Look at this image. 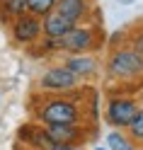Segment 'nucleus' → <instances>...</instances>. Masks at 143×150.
Here are the masks:
<instances>
[{"label": "nucleus", "mask_w": 143, "mask_h": 150, "mask_svg": "<svg viewBox=\"0 0 143 150\" xmlns=\"http://www.w3.org/2000/svg\"><path fill=\"white\" fill-rule=\"evenodd\" d=\"M32 119L36 124H41V126L85 124V121H88L85 97H75V90L73 92H63V95H44V92H39L36 99H34Z\"/></svg>", "instance_id": "2"}, {"label": "nucleus", "mask_w": 143, "mask_h": 150, "mask_svg": "<svg viewBox=\"0 0 143 150\" xmlns=\"http://www.w3.org/2000/svg\"><path fill=\"white\" fill-rule=\"evenodd\" d=\"M83 87L80 80L65 68V65H49L36 80V90L44 92V95H63V92H73Z\"/></svg>", "instance_id": "5"}, {"label": "nucleus", "mask_w": 143, "mask_h": 150, "mask_svg": "<svg viewBox=\"0 0 143 150\" xmlns=\"http://www.w3.org/2000/svg\"><path fill=\"white\" fill-rule=\"evenodd\" d=\"M63 65L80 80V85H95V82L100 80V75H102V61L97 58V53L65 56V58H63Z\"/></svg>", "instance_id": "6"}, {"label": "nucleus", "mask_w": 143, "mask_h": 150, "mask_svg": "<svg viewBox=\"0 0 143 150\" xmlns=\"http://www.w3.org/2000/svg\"><path fill=\"white\" fill-rule=\"evenodd\" d=\"M104 39H107V34H104L100 20L97 22H85V24H75L65 36L56 39V49H58V53H63V56L97 53L104 46Z\"/></svg>", "instance_id": "3"}, {"label": "nucleus", "mask_w": 143, "mask_h": 150, "mask_svg": "<svg viewBox=\"0 0 143 150\" xmlns=\"http://www.w3.org/2000/svg\"><path fill=\"white\" fill-rule=\"evenodd\" d=\"M102 70L112 95H129L143 85V53L131 39H117L107 51Z\"/></svg>", "instance_id": "1"}, {"label": "nucleus", "mask_w": 143, "mask_h": 150, "mask_svg": "<svg viewBox=\"0 0 143 150\" xmlns=\"http://www.w3.org/2000/svg\"><path fill=\"white\" fill-rule=\"evenodd\" d=\"M61 17H65L70 24H85V22H95V3L92 0H58L56 10Z\"/></svg>", "instance_id": "9"}, {"label": "nucleus", "mask_w": 143, "mask_h": 150, "mask_svg": "<svg viewBox=\"0 0 143 150\" xmlns=\"http://www.w3.org/2000/svg\"><path fill=\"white\" fill-rule=\"evenodd\" d=\"M117 3H119V5H133L136 0H117Z\"/></svg>", "instance_id": "17"}, {"label": "nucleus", "mask_w": 143, "mask_h": 150, "mask_svg": "<svg viewBox=\"0 0 143 150\" xmlns=\"http://www.w3.org/2000/svg\"><path fill=\"white\" fill-rule=\"evenodd\" d=\"M51 150H85L83 145H53Z\"/></svg>", "instance_id": "16"}, {"label": "nucleus", "mask_w": 143, "mask_h": 150, "mask_svg": "<svg viewBox=\"0 0 143 150\" xmlns=\"http://www.w3.org/2000/svg\"><path fill=\"white\" fill-rule=\"evenodd\" d=\"M10 36H12V41L15 44H20V46H36L41 41V17H36L32 12H24L20 15L17 20H12L10 24Z\"/></svg>", "instance_id": "7"}, {"label": "nucleus", "mask_w": 143, "mask_h": 150, "mask_svg": "<svg viewBox=\"0 0 143 150\" xmlns=\"http://www.w3.org/2000/svg\"><path fill=\"white\" fill-rule=\"evenodd\" d=\"M95 150H109V148H107V145H104V148H95Z\"/></svg>", "instance_id": "18"}, {"label": "nucleus", "mask_w": 143, "mask_h": 150, "mask_svg": "<svg viewBox=\"0 0 143 150\" xmlns=\"http://www.w3.org/2000/svg\"><path fill=\"white\" fill-rule=\"evenodd\" d=\"M58 0H27V12H32L36 17H46L49 12L56 10Z\"/></svg>", "instance_id": "14"}, {"label": "nucleus", "mask_w": 143, "mask_h": 150, "mask_svg": "<svg viewBox=\"0 0 143 150\" xmlns=\"http://www.w3.org/2000/svg\"><path fill=\"white\" fill-rule=\"evenodd\" d=\"M107 148L109 150H138V145L129 138L126 131H117V128H112L107 133Z\"/></svg>", "instance_id": "12"}, {"label": "nucleus", "mask_w": 143, "mask_h": 150, "mask_svg": "<svg viewBox=\"0 0 143 150\" xmlns=\"http://www.w3.org/2000/svg\"><path fill=\"white\" fill-rule=\"evenodd\" d=\"M97 126L90 124H75V126H44L46 136L53 145H83L90 138V133H95Z\"/></svg>", "instance_id": "8"}, {"label": "nucleus", "mask_w": 143, "mask_h": 150, "mask_svg": "<svg viewBox=\"0 0 143 150\" xmlns=\"http://www.w3.org/2000/svg\"><path fill=\"white\" fill-rule=\"evenodd\" d=\"M27 12V0H0V22L10 24Z\"/></svg>", "instance_id": "11"}, {"label": "nucleus", "mask_w": 143, "mask_h": 150, "mask_svg": "<svg viewBox=\"0 0 143 150\" xmlns=\"http://www.w3.org/2000/svg\"><path fill=\"white\" fill-rule=\"evenodd\" d=\"M138 107H141V99L136 95H112L107 99V107H104V121L117 131H126L136 116Z\"/></svg>", "instance_id": "4"}, {"label": "nucleus", "mask_w": 143, "mask_h": 150, "mask_svg": "<svg viewBox=\"0 0 143 150\" xmlns=\"http://www.w3.org/2000/svg\"><path fill=\"white\" fill-rule=\"evenodd\" d=\"M131 41H133V46H136V49L143 53V24L138 27L136 32H133V39H131Z\"/></svg>", "instance_id": "15"}, {"label": "nucleus", "mask_w": 143, "mask_h": 150, "mask_svg": "<svg viewBox=\"0 0 143 150\" xmlns=\"http://www.w3.org/2000/svg\"><path fill=\"white\" fill-rule=\"evenodd\" d=\"M126 133H129V138L136 145H143V102H141L136 116H133V121H131V126L126 128Z\"/></svg>", "instance_id": "13"}, {"label": "nucleus", "mask_w": 143, "mask_h": 150, "mask_svg": "<svg viewBox=\"0 0 143 150\" xmlns=\"http://www.w3.org/2000/svg\"><path fill=\"white\" fill-rule=\"evenodd\" d=\"M75 24H70L65 17H61L58 12H49L46 17H41V32H44V39H61L65 36Z\"/></svg>", "instance_id": "10"}]
</instances>
